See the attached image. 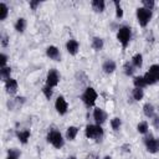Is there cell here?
I'll return each mask as SVG.
<instances>
[{"instance_id":"1","label":"cell","mask_w":159,"mask_h":159,"mask_svg":"<svg viewBox=\"0 0 159 159\" xmlns=\"http://www.w3.org/2000/svg\"><path fill=\"white\" fill-rule=\"evenodd\" d=\"M84 135L87 139H94V140L99 142V140H102V138L104 135V130H103L102 125L87 124L84 128Z\"/></svg>"},{"instance_id":"2","label":"cell","mask_w":159,"mask_h":159,"mask_svg":"<svg viewBox=\"0 0 159 159\" xmlns=\"http://www.w3.org/2000/svg\"><path fill=\"white\" fill-rule=\"evenodd\" d=\"M130 39H132V29L129 26H127V25L120 26L118 29V31H117V40L122 45L123 50L127 48V46L130 42Z\"/></svg>"},{"instance_id":"3","label":"cell","mask_w":159,"mask_h":159,"mask_svg":"<svg viewBox=\"0 0 159 159\" xmlns=\"http://www.w3.org/2000/svg\"><path fill=\"white\" fill-rule=\"evenodd\" d=\"M97 98H98V93L97 91L93 88V87H87L82 96H81V99L83 102V104L87 107V108H91V107H94L96 102H97Z\"/></svg>"},{"instance_id":"4","label":"cell","mask_w":159,"mask_h":159,"mask_svg":"<svg viewBox=\"0 0 159 159\" xmlns=\"http://www.w3.org/2000/svg\"><path fill=\"white\" fill-rule=\"evenodd\" d=\"M46 140L56 149H61L63 145H65V139H63V135L61 134V132L58 130H55V129H51L48 130L47 135H46Z\"/></svg>"},{"instance_id":"5","label":"cell","mask_w":159,"mask_h":159,"mask_svg":"<svg viewBox=\"0 0 159 159\" xmlns=\"http://www.w3.org/2000/svg\"><path fill=\"white\" fill-rule=\"evenodd\" d=\"M135 16H137L138 24H139L142 27H145V26L150 22L152 17H153V11L147 10V9H144L143 6H140V7H137V10H135Z\"/></svg>"},{"instance_id":"6","label":"cell","mask_w":159,"mask_h":159,"mask_svg":"<svg viewBox=\"0 0 159 159\" xmlns=\"http://www.w3.org/2000/svg\"><path fill=\"white\" fill-rule=\"evenodd\" d=\"M144 145L148 153L155 154L159 152V138H154L152 134H149L144 138Z\"/></svg>"},{"instance_id":"7","label":"cell","mask_w":159,"mask_h":159,"mask_svg":"<svg viewBox=\"0 0 159 159\" xmlns=\"http://www.w3.org/2000/svg\"><path fill=\"white\" fill-rule=\"evenodd\" d=\"M60 83V73L56 68H51L48 70L47 75H46V86L55 88L57 84Z\"/></svg>"},{"instance_id":"8","label":"cell","mask_w":159,"mask_h":159,"mask_svg":"<svg viewBox=\"0 0 159 159\" xmlns=\"http://www.w3.org/2000/svg\"><path fill=\"white\" fill-rule=\"evenodd\" d=\"M55 109L60 116H65L68 112V103L63 96H58L55 101Z\"/></svg>"},{"instance_id":"9","label":"cell","mask_w":159,"mask_h":159,"mask_svg":"<svg viewBox=\"0 0 159 159\" xmlns=\"http://www.w3.org/2000/svg\"><path fill=\"white\" fill-rule=\"evenodd\" d=\"M93 119H94L96 124L102 125V124L107 120V113H106L102 108L94 107V109H93Z\"/></svg>"},{"instance_id":"10","label":"cell","mask_w":159,"mask_h":159,"mask_svg":"<svg viewBox=\"0 0 159 159\" xmlns=\"http://www.w3.org/2000/svg\"><path fill=\"white\" fill-rule=\"evenodd\" d=\"M46 56L52 60V61H60L61 58V53H60V50L57 46L55 45H50L46 47Z\"/></svg>"},{"instance_id":"11","label":"cell","mask_w":159,"mask_h":159,"mask_svg":"<svg viewBox=\"0 0 159 159\" xmlns=\"http://www.w3.org/2000/svg\"><path fill=\"white\" fill-rule=\"evenodd\" d=\"M4 83H5V89H6V93L7 94H10V96L16 94V92L19 89V83H17V81L15 78L11 77L6 82H4Z\"/></svg>"},{"instance_id":"12","label":"cell","mask_w":159,"mask_h":159,"mask_svg":"<svg viewBox=\"0 0 159 159\" xmlns=\"http://www.w3.org/2000/svg\"><path fill=\"white\" fill-rule=\"evenodd\" d=\"M66 50L71 56H76L80 51V42L75 39H70L66 42Z\"/></svg>"},{"instance_id":"13","label":"cell","mask_w":159,"mask_h":159,"mask_svg":"<svg viewBox=\"0 0 159 159\" xmlns=\"http://www.w3.org/2000/svg\"><path fill=\"white\" fill-rule=\"evenodd\" d=\"M102 70H103L104 73H107V75H112V73L117 70V63H116L113 60L108 58V60H106V61L103 62V65H102Z\"/></svg>"},{"instance_id":"14","label":"cell","mask_w":159,"mask_h":159,"mask_svg":"<svg viewBox=\"0 0 159 159\" xmlns=\"http://www.w3.org/2000/svg\"><path fill=\"white\" fill-rule=\"evenodd\" d=\"M15 135L16 138L19 139V142L21 144H27L29 139H30V135H31V132L29 129H22V130H16L15 132Z\"/></svg>"},{"instance_id":"15","label":"cell","mask_w":159,"mask_h":159,"mask_svg":"<svg viewBox=\"0 0 159 159\" xmlns=\"http://www.w3.org/2000/svg\"><path fill=\"white\" fill-rule=\"evenodd\" d=\"M26 26H27V22H26V19L25 17H19L15 21V24H14L15 31L19 32V34H24L25 30H26Z\"/></svg>"},{"instance_id":"16","label":"cell","mask_w":159,"mask_h":159,"mask_svg":"<svg viewBox=\"0 0 159 159\" xmlns=\"http://www.w3.org/2000/svg\"><path fill=\"white\" fill-rule=\"evenodd\" d=\"M91 46H92V48H93L94 51H101V50H103V47H104V41H103L102 37L94 36V37H92Z\"/></svg>"},{"instance_id":"17","label":"cell","mask_w":159,"mask_h":159,"mask_svg":"<svg viewBox=\"0 0 159 159\" xmlns=\"http://www.w3.org/2000/svg\"><path fill=\"white\" fill-rule=\"evenodd\" d=\"M78 127H76V125H70L67 129H66V134H65V137H66V139L67 140H75L76 139V137H77V134H78Z\"/></svg>"},{"instance_id":"18","label":"cell","mask_w":159,"mask_h":159,"mask_svg":"<svg viewBox=\"0 0 159 159\" xmlns=\"http://www.w3.org/2000/svg\"><path fill=\"white\" fill-rule=\"evenodd\" d=\"M91 6L94 12H103L106 9V2H104V0H92Z\"/></svg>"},{"instance_id":"19","label":"cell","mask_w":159,"mask_h":159,"mask_svg":"<svg viewBox=\"0 0 159 159\" xmlns=\"http://www.w3.org/2000/svg\"><path fill=\"white\" fill-rule=\"evenodd\" d=\"M143 113L147 118H153L155 116V107L152 104V103H145L143 106Z\"/></svg>"},{"instance_id":"20","label":"cell","mask_w":159,"mask_h":159,"mask_svg":"<svg viewBox=\"0 0 159 159\" xmlns=\"http://www.w3.org/2000/svg\"><path fill=\"white\" fill-rule=\"evenodd\" d=\"M132 65L135 67V68H142V66H143V55L142 53H135V55H133V57H132Z\"/></svg>"},{"instance_id":"21","label":"cell","mask_w":159,"mask_h":159,"mask_svg":"<svg viewBox=\"0 0 159 159\" xmlns=\"http://www.w3.org/2000/svg\"><path fill=\"white\" fill-rule=\"evenodd\" d=\"M0 77L4 82H6L9 78H11V67L6 66V67H1L0 68Z\"/></svg>"},{"instance_id":"22","label":"cell","mask_w":159,"mask_h":159,"mask_svg":"<svg viewBox=\"0 0 159 159\" xmlns=\"http://www.w3.org/2000/svg\"><path fill=\"white\" fill-rule=\"evenodd\" d=\"M134 71H135V67L132 65V62H125L123 65V72H124L125 76L132 77L134 75Z\"/></svg>"},{"instance_id":"23","label":"cell","mask_w":159,"mask_h":159,"mask_svg":"<svg viewBox=\"0 0 159 159\" xmlns=\"http://www.w3.org/2000/svg\"><path fill=\"white\" fill-rule=\"evenodd\" d=\"M132 97H133V99L134 101H137V102H139V101H142L143 98H144V91H143V88H133V91H132Z\"/></svg>"},{"instance_id":"24","label":"cell","mask_w":159,"mask_h":159,"mask_svg":"<svg viewBox=\"0 0 159 159\" xmlns=\"http://www.w3.org/2000/svg\"><path fill=\"white\" fill-rule=\"evenodd\" d=\"M148 130H149V125H148V123L145 120H142V122H139L137 124V132L139 134L145 135V134H148Z\"/></svg>"},{"instance_id":"25","label":"cell","mask_w":159,"mask_h":159,"mask_svg":"<svg viewBox=\"0 0 159 159\" xmlns=\"http://www.w3.org/2000/svg\"><path fill=\"white\" fill-rule=\"evenodd\" d=\"M133 84H134L135 88H144V87H147L143 76H134L133 77Z\"/></svg>"},{"instance_id":"26","label":"cell","mask_w":159,"mask_h":159,"mask_svg":"<svg viewBox=\"0 0 159 159\" xmlns=\"http://www.w3.org/2000/svg\"><path fill=\"white\" fill-rule=\"evenodd\" d=\"M143 77H144V81H145V84L147 86H153V84H155L158 82L157 76H154V75H152L149 72H147L145 75H143Z\"/></svg>"},{"instance_id":"27","label":"cell","mask_w":159,"mask_h":159,"mask_svg":"<svg viewBox=\"0 0 159 159\" xmlns=\"http://www.w3.org/2000/svg\"><path fill=\"white\" fill-rule=\"evenodd\" d=\"M20 155H21V152H20L19 149H16V148H10V149H7V155H6L5 159H19Z\"/></svg>"},{"instance_id":"28","label":"cell","mask_w":159,"mask_h":159,"mask_svg":"<svg viewBox=\"0 0 159 159\" xmlns=\"http://www.w3.org/2000/svg\"><path fill=\"white\" fill-rule=\"evenodd\" d=\"M113 4H114V9H116V17L122 19L123 15H124V11H123V7H122L120 2L118 0H113Z\"/></svg>"},{"instance_id":"29","label":"cell","mask_w":159,"mask_h":159,"mask_svg":"<svg viewBox=\"0 0 159 159\" xmlns=\"http://www.w3.org/2000/svg\"><path fill=\"white\" fill-rule=\"evenodd\" d=\"M9 15V7L5 2H0V21H4L6 20Z\"/></svg>"},{"instance_id":"30","label":"cell","mask_w":159,"mask_h":159,"mask_svg":"<svg viewBox=\"0 0 159 159\" xmlns=\"http://www.w3.org/2000/svg\"><path fill=\"white\" fill-rule=\"evenodd\" d=\"M111 127H112V129L114 132H118L120 129V127H122V119L119 117H113L111 119Z\"/></svg>"},{"instance_id":"31","label":"cell","mask_w":159,"mask_h":159,"mask_svg":"<svg viewBox=\"0 0 159 159\" xmlns=\"http://www.w3.org/2000/svg\"><path fill=\"white\" fill-rule=\"evenodd\" d=\"M41 91H42V94L45 96V98H46L47 101H50V99L52 98V96H53V89H52L51 87H48V86L45 84Z\"/></svg>"},{"instance_id":"32","label":"cell","mask_w":159,"mask_h":159,"mask_svg":"<svg viewBox=\"0 0 159 159\" xmlns=\"http://www.w3.org/2000/svg\"><path fill=\"white\" fill-rule=\"evenodd\" d=\"M142 4H143L144 9L150 10V11H153V9L155 7V1L154 0H142Z\"/></svg>"},{"instance_id":"33","label":"cell","mask_w":159,"mask_h":159,"mask_svg":"<svg viewBox=\"0 0 159 159\" xmlns=\"http://www.w3.org/2000/svg\"><path fill=\"white\" fill-rule=\"evenodd\" d=\"M148 72L152 73V75H154V76H158V75H159V63H154V65H152V66L149 67Z\"/></svg>"},{"instance_id":"34","label":"cell","mask_w":159,"mask_h":159,"mask_svg":"<svg viewBox=\"0 0 159 159\" xmlns=\"http://www.w3.org/2000/svg\"><path fill=\"white\" fill-rule=\"evenodd\" d=\"M7 60H9L7 55L2 52V53L0 55V68H1V67H6V66H7V65H6V63H7Z\"/></svg>"},{"instance_id":"35","label":"cell","mask_w":159,"mask_h":159,"mask_svg":"<svg viewBox=\"0 0 159 159\" xmlns=\"http://www.w3.org/2000/svg\"><path fill=\"white\" fill-rule=\"evenodd\" d=\"M40 5H41V2H40L39 0H32V1H30V2H29L30 9H31V10H34V11H35V10H37V7H39Z\"/></svg>"},{"instance_id":"36","label":"cell","mask_w":159,"mask_h":159,"mask_svg":"<svg viewBox=\"0 0 159 159\" xmlns=\"http://www.w3.org/2000/svg\"><path fill=\"white\" fill-rule=\"evenodd\" d=\"M152 124H153V127H154L157 130H159V114H155V116L152 118Z\"/></svg>"},{"instance_id":"37","label":"cell","mask_w":159,"mask_h":159,"mask_svg":"<svg viewBox=\"0 0 159 159\" xmlns=\"http://www.w3.org/2000/svg\"><path fill=\"white\" fill-rule=\"evenodd\" d=\"M7 45H9V37L6 35H1V46L6 47Z\"/></svg>"},{"instance_id":"38","label":"cell","mask_w":159,"mask_h":159,"mask_svg":"<svg viewBox=\"0 0 159 159\" xmlns=\"http://www.w3.org/2000/svg\"><path fill=\"white\" fill-rule=\"evenodd\" d=\"M122 148H123V150H124V152H127V153H129V152H130V145H128V144H124Z\"/></svg>"},{"instance_id":"39","label":"cell","mask_w":159,"mask_h":159,"mask_svg":"<svg viewBox=\"0 0 159 159\" xmlns=\"http://www.w3.org/2000/svg\"><path fill=\"white\" fill-rule=\"evenodd\" d=\"M102 159H112V157H111V155H106V157H103Z\"/></svg>"},{"instance_id":"40","label":"cell","mask_w":159,"mask_h":159,"mask_svg":"<svg viewBox=\"0 0 159 159\" xmlns=\"http://www.w3.org/2000/svg\"><path fill=\"white\" fill-rule=\"evenodd\" d=\"M67 159H77V158H76V157H75V155H70V157H68V158H67Z\"/></svg>"},{"instance_id":"41","label":"cell","mask_w":159,"mask_h":159,"mask_svg":"<svg viewBox=\"0 0 159 159\" xmlns=\"http://www.w3.org/2000/svg\"><path fill=\"white\" fill-rule=\"evenodd\" d=\"M157 80H158V82H159V75H158V76H157Z\"/></svg>"}]
</instances>
